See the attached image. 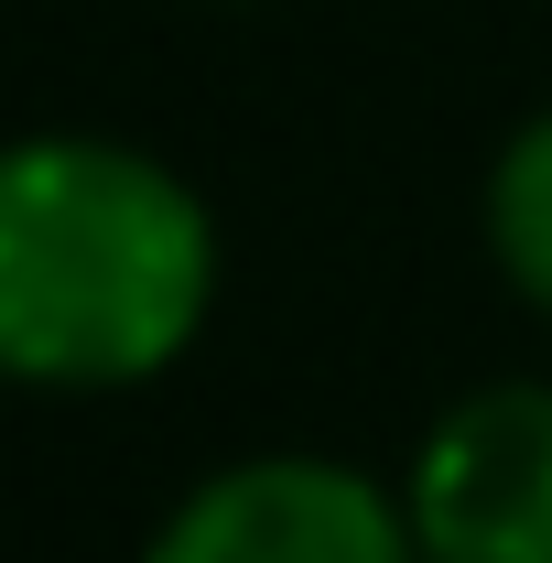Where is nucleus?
<instances>
[{"label":"nucleus","instance_id":"obj_1","mask_svg":"<svg viewBox=\"0 0 552 563\" xmlns=\"http://www.w3.org/2000/svg\"><path fill=\"white\" fill-rule=\"evenodd\" d=\"M217 228L120 141H22L0 174V357L33 390H131L196 347Z\"/></svg>","mask_w":552,"mask_h":563},{"label":"nucleus","instance_id":"obj_2","mask_svg":"<svg viewBox=\"0 0 552 563\" xmlns=\"http://www.w3.org/2000/svg\"><path fill=\"white\" fill-rule=\"evenodd\" d=\"M401 509L422 563H552V390L498 379L455 401L422 433Z\"/></svg>","mask_w":552,"mask_h":563},{"label":"nucleus","instance_id":"obj_3","mask_svg":"<svg viewBox=\"0 0 552 563\" xmlns=\"http://www.w3.org/2000/svg\"><path fill=\"white\" fill-rule=\"evenodd\" d=\"M141 563H422L412 509L325 455H250L185 498Z\"/></svg>","mask_w":552,"mask_h":563},{"label":"nucleus","instance_id":"obj_4","mask_svg":"<svg viewBox=\"0 0 552 563\" xmlns=\"http://www.w3.org/2000/svg\"><path fill=\"white\" fill-rule=\"evenodd\" d=\"M487 250H498V272L552 314V109L509 141L498 174H487Z\"/></svg>","mask_w":552,"mask_h":563}]
</instances>
